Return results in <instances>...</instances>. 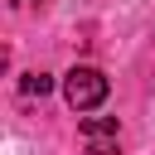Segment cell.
Listing matches in <instances>:
<instances>
[{"mask_svg":"<svg viewBox=\"0 0 155 155\" xmlns=\"http://www.w3.org/2000/svg\"><path fill=\"white\" fill-rule=\"evenodd\" d=\"M107 92H111V82H107V73L102 68H73L68 78H63V102L73 107V111H97L102 102H107Z\"/></svg>","mask_w":155,"mask_h":155,"instance_id":"6da1fadb","label":"cell"},{"mask_svg":"<svg viewBox=\"0 0 155 155\" xmlns=\"http://www.w3.org/2000/svg\"><path fill=\"white\" fill-rule=\"evenodd\" d=\"M82 140H87L92 155H116V116H87Z\"/></svg>","mask_w":155,"mask_h":155,"instance_id":"7a4b0ae2","label":"cell"},{"mask_svg":"<svg viewBox=\"0 0 155 155\" xmlns=\"http://www.w3.org/2000/svg\"><path fill=\"white\" fill-rule=\"evenodd\" d=\"M19 92H24V97H48V92H53V78H48V73H24V78H19Z\"/></svg>","mask_w":155,"mask_h":155,"instance_id":"3957f363","label":"cell"},{"mask_svg":"<svg viewBox=\"0 0 155 155\" xmlns=\"http://www.w3.org/2000/svg\"><path fill=\"white\" fill-rule=\"evenodd\" d=\"M19 5H29V0H19Z\"/></svg>","mask_w":155,"mask_h":155,"instance_id":"277c9868","label":"cell"}]
</instances>
